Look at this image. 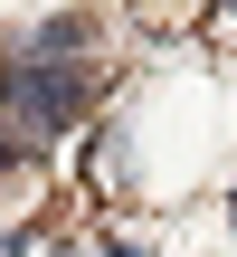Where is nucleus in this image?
<instances>
[{
  "instance_id": "nucleus-1",
  "label": "nucleus",
  "mask_w": 237,
  "mask_h": 257,
  "mask_svg": "<svg viewBox=\"0 0 237 257\" xmlns=\"http://www.w3.org/2000/svg\"><path fill=\"white\" fill-rule=\"evenodd\" d=\"M86 114V67H48V57H19L0 76V162H28L48 153L66 124Z\"/></svg>"
}]
</instances>
